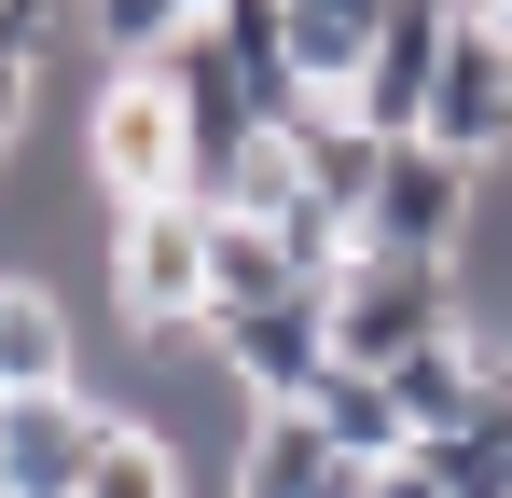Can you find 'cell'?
<instances>
[{"instance_id":"cell-17","label":"cell","mask_w":512,"mask_h":498,"mask_svg":"<svg viewBox=\"0 0 512 498\" xmlns=\"http://www.w3.org/2000/svg\"><path fill=\"white\" fill-rule=\"evenodd\" d=\"M42 42H56V14L42 0H0V97L28 111V70H42Z\"/></svg>"},{"instance_id":"cell-11","label":"cell","mask_w":512,"mask_h":498,"mask_svg":"<svg viewBox=\"0 0 512 498\" xmlns=\"http://www.w3.org/2000/svg\"><path fill=\"white\" fill-rule=\"evenodd\" d=\"M42 388H84L70 305H56L42 277H0V402H42Z\"/></svg>"},{"instance_id":"cell-2","label":"cell","mask_w":512,"mask_h":498,"mask_svg":"<svg viewBox=\"0 0 512 498\" xmlns=\"http://www.w3.org/2000/svg\"><path fill=\"white\" fill-rule=\"evenodd\" d=\"M111 305L139 346L167 332H208V208L167 194V208H111Z\"/></svg>"},{"instance_id":"cell-3","label":"cell","mask_w":512,"mask_h":498,"mask_svg":"<svg viewBox=\"0 0 512 498\" xmlns=\"http://www.w3.org/2000/svg\"><path fill=\"white\" fill-rule=\"evenodd\" d=\"M208 360L250 388V415H305L333 388V319L319 291H277V305H208Z\"/></svg>"},{"instance_id":"cell-5","label":"cell","mask_w":512,"mask_h":498,"mask_svg":"<svg viewBox=\"0 0 512 498\" xmlns=\"http://www.w3.org/2000/svg\"><path fill=\"white\" fill-rule=\"evenodd\" d=\"M443 42H457V0H388L374 42H360V83L333 111H360L374 139H416L429 125V83H443Z\"/></svg>"},{"instance_id":"cell-13","label":"cell","mask_w":512,"mask_h":498,"mask_svg":"<svg viewBox=\"0 0 512 498\" xmlns=\"http://www.w3.org/2000/svg\"><path fill=\"white\" fill-rule=\"evenodd\" d=\"M84 498H194V471H180V429H153V415H111V443H97Z\"/></svg>"},{"instance_id":"cell-12","label":"cell","mask_w":512,"mask_h":498,"mask_svg":"<svg viewBox=\"0 0 512 498\" xmlns=\"http://www.w3.org/2000/svg\"><path fill=\"white\" fill-rule=\"evenodd\" d=\"M277 139H291V166H305V194L360 222V194H374V166H388V139H374L360 111H333V97H319L305 125H277Z\"/></svg>"},{"instance_id":"cell-21","label":"cell","mask_w":512,"mask_h":498,"mask_svg":"<svg viewBox=\"0 0 512 498\" xmlns=\"http://www.w3.org/2000/svg\"><path fill=\"white\" fill-rule=\"evenodd\" d=\"M180 14H222V0H180Z\"/></svg>"},{"instance_id":"cell-1","label":"cell","mask_w":512,"mask_h":498,"mask_svg":"<svg viewBox=\"0 0 512 498\" xmlns=\"http://www.w3.org/2000/svg\"><path fill=\"white\" fill-rule=\"evenodd\" d=\"M319 319H333V360L346 374H402L429 332H457V263H402V249H346L319 277Z\"/></svg>"},{"instance_id":"cell-14","label":"cell","mask_w":512,"mask_h":498,"mask_svg":"<svg viewBox=\"0 0 512 498\" xmlns=\"http://www.w3.org/2000/svg\"><path fill=\"white\" fill-rule=\"evenodd\" d=\"M319 429H333V457H360V471H388V457H402V402H388V374H346L333 360V388H319Z\"/></svg>"},{"instance_id":"cell-16","label":"cell","mask_w":512,"mask_h":498,"mask_svg":"<svg viewBox=\"0 0 512 498\" xmlns=\"http://www.w3.org/2000/svg\"><path fill=\"white\" fill-rule=\"evenodd\" d=\"M167 28H180V0H84V42L111 56V70H153Z\"/></svg>"},{"instance_id":"cell-7","label":"cell","mask_w":512,"mask_h":498,"mask_svg":"<svg viewBox=\"0 0 512 498\" xmlns=\"http://www.w3.org/2000/svg\"><path fill=\"white\" fill-rule=\"evenodd\" d=\"M111 402L97 388H42V402H0V498H84Z\"/></svg>"},{"instance_id":"cell-9","label":"cell","mask_w":512,"mask_h":498,"mask_svg":"<svg viewBox=\"0 0 512 498\" xmlns=\"http://www.w3.org/2000/svg\"><path fill=\"white\" fill-rule=\"evenodd\" d=\"M236 498H374V471L333 457L319 415H250V443H236Z\"/></svg>"},{"instance_id":"cell-15","label":"cell","mask_w":512,"mask_h":498,"mask_svg":"<svg viewBox=\"0 0 512 498\" xmlns=\"http://www.w3.org/2000/svg\"><path fill=\"white\" fill-rule=\"evenodd\" d=\"M374 14H388V0H291V56H305V83H319V97H346V83H360Z\"/></svg>"},{"instance_id":"cell-18","label":"cell","mask_w":512,"mask_h":498,"mask_svg":"<svg viewBox=\"0 0 512 498\" xmlns=\"http://www.w3.org/2000/svg\"><path fill=\"white\" fill-rule=\"evenodd\" d=\"M374 498H443V471H429L416 443H402V457H388V471H374Z\"/></svg>"},{"instance_id":"cell-6","label":"cell","mask_w":512,"mask_h":498,"mask_svg":"<svg viewBox=\"0 0 512 498\" xmlns=\"http://www.w3.org/2000/svg\"><path fill=\"white\" fill-rule=\"evenodd\" d=\"M84 166H97L111 208H167L180 194V97L153 70H111V97H97V125H84Z\"/></svg>"},{"instance_id":"cell-19","label":"cell","mask_w":512,"mask_h":498,"mask_svg":"<svg viewBox=\"0 0 512 498\" xmlns=\"http://www.w3.org/2000/svg\"><path fill=\"white\" fill-rule=\"evenodd\" d=\"M457 14H471V28H499V42H512V0H457Z\"/></svg>"},{"instance_id":"cell-4","label":"cell","mask_w":512,"mask_h":498,"mask_svg":"<svg viewBox=\"0 0 512 498\" xmlns=\"http://www.w3.org/2000/svg\"><path fill=\"white\" fill-rule=\"evenodd\" d=\"M471 208H485V166L429 153V139H388L374 194H360V249H402V263H457V249H471Z\"/></svg>"},{"instance_id":"cell-8","label":"cell","mask_w":512,"mask_h":498,"mask_svg":"<svg viewBox=\"0 0 512 498\" xmlns=\"http://www.w3.org/2000/svg\"><path fill=\"white\" fill-rule=\"evenodd\" d=\"M416 139H429V153H457V166H499V153H512V42H499V28H471V14H457Z\"/></svg>"},{"instance_id":"cell-20","label":"cell","mask_w":512,"mask_h":498,"mask_svg":"<svg viewBox=\"0 0 512 498\" xmlns=\"http://www.w3.org/2000/svg\"><path fill=\"white\" fill-rule=\"evenodd\" d=\"M0 153H14V97H0Z\"/></svg>"},{"instance_id":"cell-10","label":"cell","mask_w":512,"mask_h":498,"mask_svg":"<svg viewBox=\"0 0 512 498\" xmlns=\"http://www.w3.org/2000/svg\"><path fill=\"white\" fill-rule=\"evenodd\" d=\"M485 388H499V346H485L471 319H457V332H429L416 360L388 374V402H402V443H429V429H471V402H485Z\"/></svg>"}]
</instances>
